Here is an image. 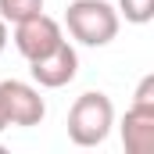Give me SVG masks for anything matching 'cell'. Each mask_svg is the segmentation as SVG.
Segmentation results:
<instances>
[{"mask_svg": "<svg viewBox=\"0 0 154 154\" xmlns=\"http://www.w3.org/2000/svg\"><path fill=\"white\" fill-rule=\"evenodd\" d=\"M115 125V104L108 93H82L68 111V140L75 147H100Z\"/></svg>", "mask_w": 154, "mask_h": 154, "instance_id": "6da1fadb", "label": "cell"}, {"mask_svg": "<svg viewBox=\"0 0 154 154\" xmlns=\"http://www.w3.org/2000/svg\"><path fill=\"white\" fill-rule=\"evenodd\" d=\"M68 36L82 47H108L118 36V11L108 0H72L65 11Z\"/></svg>", "mask_w": 154, "mask_h": 154, "instance_id": "7a4b0ae2", "label": "cell"}, {"mask_svg": "<svg viewBox=\"0 0 154 154\" xmlns=\"http://www.w3.org/2000/svg\"><path fill=\"white\" fill-rule=\"evenodd\" d=\"M0 104H4V115L7 125H39L47 118V104L39 97V90L32 82H22V79H4L0 82Z\"/></svg>", "mask_w": 154, "mask_h": 154, "instance_id": "3957f363", "label": "cell"}, {"mask_svg": "<svg viewBox=\"0 0 154 154\" xmlns=\"http://www.w3.org/2000/svg\"><path fill=\"white\" fill-rule=\"evenodd\" d=\"M57 43H65V29H61L57 18H50L43 11L14 25V47H18V54L25 61H36L43 54H50Z\"/></svg>", "mask_w": 154, "mask_h": 154, "instance_id": "277c9868", "label": "cell"}, {"mask_svg": "<svg viewBox=\"0 0 154 154\" xmlns=\"http://www.w3.org/2000/svg\"><path fill=\"white\" fill-rule=\"evenodd\" d=\"M29 72H32V82L36 86H43V90H61V86H68L79 75V54H75V47L65 39L50 54L29 61Z\"/></svg>", "mask_w": 154, "mask_h": 154, "instance_id": "5b68a950", "label": "cell"}, {"mask_svg": "<svg viewBox=\"0 0 154 154\" xmlns=\"http://www.w3.org/2000/svg\"><path fill=\"white\" fill-rule=\"evenodd\" d=\"M118 129H122L125 154H154V111L129 108Z\"/></svg>", "mask_w": 154, "mask_h": 154, "instance_id": "8992f818", "label": "cell"}, {"mask_svg": "<svg viewBox=\"0 0 154 154\" xmlns=\"http://www.w3.org/2000/svg\"><path fill=\"white\" fill-rule=\"evenodd\" d=\"M39 11H43V0H0V18L11 22V25L32 18V14H39Z\"/></svg>", "mask_w": 154, "mask_h": 154, "instance_id": "52a82bcc", "label": "cell"}, {"mask_svg": "<svg viewBox=\"0 0 154 154\" xmlns=\"http://www.w3.org/2000/svg\"><path fill=\"white\" fill-rule=\"evenodd\" d=\"M118 11L133 25H147L154 18V0H118Z\"/></svg>", "mask_w": 154, "mask_h": 154, "instance_id": "ba28073f", "label": "cell"}, {"mask_svg": "<svg viewBox=\"0 0 154 154\" xmlns=\"http://www.w3.org/2000/svg\"><path fill=\"white\" fill-rule=\"evenodd\" d=\"M133 108H143V111H154V75L140 79V86H136V93H133Z\"/></svg>", "mask_w": 154, "mask_h": 154, "instance_id": "9c48e42d", "label": "cell"}, {"mask_svg": "<svg viewBox=\"0 0 154 154\" xmlns=\"http://www.w3.org/2000/svg\"><path fill=\"white\" fill-rule=\"evenodd\" d=\"M4 47H7V22L0 18V54H4Z\"/></svg>", "mask_w": 154, "mask_h": 154, "instance_id": "30bf717a", "label": "cell"}, {"mask_svg": "<svg viewBox=\"0 0 154 154\" xmlns=\"http://www.w3.org/2000/svg\"><path fill=\"white\" fill-rule=\"evenodd\" d=\"M7 129V115H4V104H0V133Z\"/></svg>", "mask_w": 154, "mask_h": 154, "instance_id": "8fae6325", "label": "cell"}]
</instances>
